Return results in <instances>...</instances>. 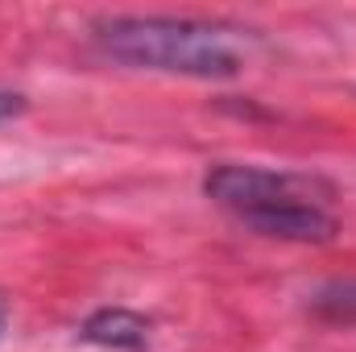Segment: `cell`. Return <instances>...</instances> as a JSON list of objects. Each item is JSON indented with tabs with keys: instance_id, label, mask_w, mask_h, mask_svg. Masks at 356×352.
<instances>
[{
	"instance_id": "1",
	"label": "cell",
	"mask_w": 356,
	"mask_h": 352,
	"mask_svg": "<svg viewBox=\"0 0 356 352\" xmlns=\"http://www.w3.org/2000/svg\"><path fill=\"white\" fill-rule=\"evenodd\" d=\"M203 195L232 211L245 228L294 241V245H327L340 232L332 216V186L315 175L249 166V162H220L203 175Z\"/></svg>"
},
{
	"instance_id": "2",
	"label": "cell",
	"mask_w": 356,
	"mask_h": 352,
	"mask_svg": "<svg viewBox=\"0 0 356 352\" xmlns=\"http://www.w3.org/2000/svg\"><path fill=\"white\" fill-rule=\"evenodd\" d=\"M95 46L129 67L186 75V79H232L245 71L241 29L195 17H99L91 25Z\"/></svg>"
},
{
	"instance_id": "3",
	"label": "cell",
	"mask_w": 356,
	"mask_h": 352,
	"mask_svg": "<svg viewBox=\"0 0 356 352\" xmlns=\"http://www.w3.org/2000/svg\"><path fill=\"white\" fill-rule=\"evenodd\" d=\"M154 323L129 307H99L79 323V340L108 352H145Z\"/></svg>"
},
{
	"instance_id": "4",
	"label": "cell",
	"mask_w": 356,
	"mask_h": 352,
	"mask_svg": "<svg viewBox=\"0 0 356 352\" xmlns=\"http://www.w3.org/2000/svg\"><path fill=\"white\" fill-rule=\"evenodd\" d=\"M311 311L327 323L356 328V278H332L311 294Z\"/></svg>"
},
{
	"instance_id": "5",
	"label": "cell",
	"mask_w": 356,
	"mask_h": 352,
	"mask_svg": "<svg viewBox=\"0 0 356 352\" xmlns=\"http://www.w3.org/2000/svg\"><path fill=\"white\" fill-rule=\"evenodd\" d=\"M25 108V99L21 95H13V91H0V116H17Z\"/></svg>"
},
{
	"instance_id": "6",
	"label": "cell",
	"mask_w": 356,
	"mask_h": 352,
	"mask_svg": "<svg viewBox=\"0 0 356 352\" xmlns=\"http://www.w3.org/2000/svg\"><path fill=\"white\" fill-rule=\"evenodd\" d=\"M4 328H8V307L0 303V336H4Z\"/></svg>"
}]
</instances>
